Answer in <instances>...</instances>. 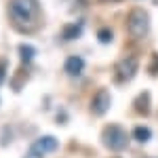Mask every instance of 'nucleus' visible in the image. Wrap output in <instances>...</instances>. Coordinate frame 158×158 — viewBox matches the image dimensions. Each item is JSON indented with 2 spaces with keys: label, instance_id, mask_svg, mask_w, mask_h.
<instances>
[{
  "label": "nucleus",
  "instance_id": "f257e3e1",
  "mask_svg": "<svg viewBox=\"0 0 158 158\" xmlns=\"http://www.w3.org/2000/svg\"><path fill=\"white\" fill-rule=\"evenodd\" d=\"M9 15L19 32H32L36 30L38 17V0H11L9 2Z\"/></svg>",
  "mask_w": 158,
  "mask_h": 158
},
{
  "label": "nucleus",
  "instance_id": "f03ea898",
  "mask_svg": "<svg viewBox=\"0 0 158 158\" xmlns=\"http://www.w3.org/2000/svg\"><path fill=\"white\" fill-rule=\"evenodd\" d=\"M127 27H129V34L135 38H143L150 30V17L143 9H133L127 17Z\"/></svg>",
  "mask_w": 158,
  "mask_h": 158
},
{
  "label": "nucleus",
  "instance_id": "7ed1b4c3",
  "mask_svg": "<svg viewBox=\"0 0 158 158\" xmlns=\"http://www.w3.org/2000/svg\"><path fill=\"white\" fill-rule=\"evenodd\" d=\"M103 143L110 148V150H114V152H120V150H124L127 148V133L122 131V127H118V124H108L106 127V131H103Z\"/></svg>",
  "mask_w": 158,
  "mask_h": 158
},
{
  "label": "nucleus",
  "instance_id": "20e7f679",
  "mask_svg": "<svg viewBox=\"0 0 158 158\" xmlns=\"http://www.w3.org/2000/svg\"><path fill=\"white\" fill-rule=\"evenodd\" d=\"M137 72V59L135 57H124L122 61H118V65H116V82L120 80V82H127V80H131Z\"/></svg>",
  "mask_w": 158,
  "mask_h": 158
},
{
  "label": "nucleus",
  "instance_id": "39448f33",
  "mask_svg": "<svg viewBox=\"0 0 158 158\" xmlns=\"http://www.w3.org/2000/svg\"><path fill=\"white\" fill-rule=\"evenodd\" d=\"M57 150V139L55 137H51V135H44V137H40L34 141V146H32V154H36V156H47L51 152H55Z\"/></svg>",
  "mask_w": 158,
  "mask_h": 158
},
{
  "label": "nucleus",
  "instance_id": "423d86ee",
  "mask_svg": "<svg viewBox=\"0 0 158 158\" xmlns=\"http://www.w3.org/2000/svg\"><path fill=\"white\" fill-rule=\"evenodd\" d=\"M110 103H112V99H110V93L103 89V91H99L97 95H95V99H93V103H91V110L97 114V116H101V114H106L110 110Z\"/></svg>",
  "mask_w": 158,
  "mask_h": 158
},
{
  "label": "nucleus",
  "instance_id": "0eeeda50",
  "mask_svg": "<svg viewBox=\"0 0 158 158\" xmlns=\"http://www.w3.org/2000/svg\"><path fill=\"white\" fill-rule=\"evenodd\" d=\"M82 68H85V59L78 57V55H72V57L65 59V72L70 74V76H80Z\"/></svg>",
  "mask_w": 158,
  "mask_h": 158
},
{
  "label": "nucleus",
  "instance_id": "6e6552de",
  "mask_svg": "<svg viewBox=\"0 0 158 158\" xmlns=\"http://www.w3.org/2000/svg\"><path fill=\"white\" fill-rule=\"evenodd\" d=\"M135 110L139 112V114H150V93H141L139 97L135 99Z\"/></svg>",
  "mask_w": 158,
  "mask_h": 158
},
{
  "label": "nucleus",
  "instance_id": "1a4fd4ad",
  "mask_svg": "<svg viewBox=\"0 0 158 158\" xmlns=\"http://www.w3.org/2000/svg\"><path fill=\"white\" fill-rule=\"evenodd\" d=\"M19 55H21L23 65H30L34 61V57H36V51H34V47H30V44H21L19 47Z\"/></svg>",
  "mask_w": 158,
  "mask_h": 158
},
{
  "label": "nucleus",
  "instance_id": "9d476101",
  "mask_svg": "<svg viewBox=\"0 0 158 158\" xmlns=\"http://www.w3.org/2000/svg\"><path fill=\"white\" fill-rule=\"evenodd\" d=\"M80 34H82V23H72V25H68V27L63 30V38H68V40L78 38Z\"/></svg>",
  "mask_w": 158,
  "mask_h": 158
},
{
  "label": "nucleus",
  "instance_id": "9b49d317",
  "mask_svg": "<svg viewBox=\"0 0 158 158\" xmlns=\"http://www.w3.org/2000/svg\"><path fill=\"white\" fill-rule=\"evenodd\" d=\"M133 137L137 141H141V143H146L148 139L152 137V131L148 129V127H135L133 129Z\"/></svg>",
  "mask_w": 158,
  "mask_h": 158
},
{
  "label": "nucleus",
  "instance_id": "f8f14e48",
  "mask_svg": "<svg viewBox=\"0 0 158 158\" xmlns=\"http://www.w3.org/2000/svg\"><path fill=\"white\" fill-rule=\"evenodd\" d=\"M97 38L101 40V42H110V40H112V32H110V30H101V32L97 34Z\"/></svg>",
  "mask_w": 158,
  "mask_h": 158
},
{
  "label": "nucleus",
  "instance_id": "ddd939ff",
  "mask_svg": "<svg viewBox=\"0 0 158 158\" xmlns=\"http://www.w3.org/2000/svg\"><path fill=\"white\" fill-rule=\"evenodd\" d=\"M148 70H150V74H158V55H154V57H152L150 68H148Z\"/></svg>",
  "mask_w": 158,
  "mask_h": 158
},
{
  "label": "nucleus",
  "instance_id": "4468645a",
  "mask_svg": "<svg viewBox=\"0 0 158 158\" xmlns=\"http://www.w3.org/2000/svg\"><path fill=\"white\" fill-rule=\"evenodd\" d=\"M4 74H6V61H0V85L4 82Z\"/></svg>",
  "mask_w": 158,
  "mask_h": 158
},
{
  "label": "nucleus",
  "instance_id": "2eb2a0df",
  "mask_svg": "<svg viewBox=\"0 0 158 158\" xmlns=\"http://www.w3.org/2000/svg\"><path fill=\"white\" fill-rule=\"evenodd\" d=\"M25 158H40V156H36V154H32V152H30V154H27Z\"/></svg>",
  "mask_w": 158,
  "mask_h": 158
}]
</instances>
